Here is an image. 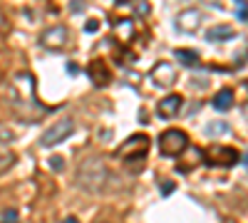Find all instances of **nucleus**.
Returning a JSON list of instances; mask_svg holds the SVG:
<instances>
[{"instance_id":"obj_19","label":"nucleus","mask_w":248,"mask_h":223,"mask_svg":"<svg viewBox=\"0 0 248 223\" xmlns=\"http://www.w3.org/2000/svg\"><path fill=\"white\" fill-rule=\"evenodd\" d=\"M236 15H238V20H241V23H246V3H243V0L238 3V10H236Z\"/></svg>"},{"instance_id":"obj_20","label":"nucleus","mask_w":248,"mask_h":223,"mask_svg":"<svg viewBox=\"0 0 248 223\" xmlns=\"http://www.w3.org/2000/svg\"><path fill=\"white\" fill-rule=\"evenodd\" d=\"M171 191H174V184H171V181H164V186H161V193H164V196H169Z\"/></svg>"},{"instance_id":"obj_22","label":"nucleus","mask_w":248,"mask_h":223,"mask_svg":"<svg viewBox=\"0 0 248 223\" xmlns=\"http://www.w3.org/2000/svg\"><path fill=\"white\" fill-rule=\"evenodd\" d=\"M97 28H99V23H97V20H87V25H85V30H87V32H94Z\"/></svg>"},{"instance_id":"obj_3","label":"nucleus","mask_w":248,"mask_h":223,"mask_svg":"<svg viewBox=\"0 0 248 223\" xmlns=\"http://www.w3.org/2000/svg\"><path fill=\"white\" fill-rule=\"evenodd\" d=\"M147 151H149V136L147 134H134V136H129L127 141L119 144L117 156L124 159V164L137 174L139 169H144V156H147Z\"/></svg>"},{"instance_id":"obj_6","label":"nucleus","mask_w":248,"mask_h":223,"mask_svg":"<svg viewBox=\"0 0 248 223\" xmlns=\"http://www.w3.org/2000/svg\"><path fill=\"white\" fill-rule=\"evenodd\" d=\"M201 156L206 159L209 166H233L238 164V151L231 147H223V144H211L206 151H201Z\"/></svg>"},{"instance_id":"obj_12","label":"nucleus","mask_w":248,"mask_h":223,"mask_svg":"<svg viewBox=\"0 0 248 223\" xmlns=\"http://www.w3.org/2000/svg\"><path fill=\"white\" fill-rule=\"evenodd\" d=\"M233 102H236L233 89L223 87V89H218V92H216V97H214V109H218V112H229V109L233 107Z\"/></svg>"},{"instance_id":"obj_7","label":"nucleus","mask_w":248,"mask_h":223,"mask_svg":"<svg viewBox=\"0 0 248 223\" xmlns=\"http://www.w3.org/2000/svg\"><path fill=\"white\" fill-rule=\"evenodd\" d=\"M67 43H70L67 25H52V28L43 30V35H40V45L45 50H65Z\"/></svg>"},{"instance_id":"obj_9","label":"nucleus","mask_w":248,"mask_h":223,"mask_svg":"<svg viewBox=\"0 0 248 223\" xmlns=\"http://www.w3.org/2000/svg\"><path fill=\"white\" fill-rule=\"evenodd\" d=\"M87 74H90V79L97 87H107L112 82V70L107 67L105 59H92L90 67H87Z\"/></svg>"},{"instance_id":"obj_17","label":"nucleus","mask_w":248,"mask_h":223,"mask_svg":"<svg viewBox=\"0 0 248 223\" xmlns=\"http://www.w3.org/2000/svg\"><path fill=\"white\" fill-rule=\"evenodd\" d=\"M0 223H20V213L15 208H8L0 213Z\"/></svg>"},{"instance_id":"obj_13","label":"nucleus","mask_w":248,"mask_h":223,"mask_svg":"<svg viewBox=\"0 0 248 223\" xmlns=\"http://www.w3.org/2000/svg\"><path fill=\"white\" fill-rule=\"evenodd\" d=\"M229 37H233V30L231 28H226V25H218V28H211L209 32H206V40L209 43H221V40H229Z\"/></svg>"},{"instance_id":"obj_16","label":"nucleus","mask_w":248,"mask_h":223,"mask_svg":"<svg viewBox=\"0 0 248 223\" xmlns=\"http://www.w3.org/2000/svg\"><path fill=\"white\" fill-rule=\"evenodd\" d=\"M124 30V40H129L132 32H134V25H132V20H117V32Z\"/></svg>"},{"instance_id":"obj_14","label":"nucleus","mask_w":248,"mask_h":223,"mask_svg":"<svg viewBox=\"0 0 248 223\" xmlns=\"http://www.w3.org/2000/svg\"><path fill=\"white\" fill-rule=\"evenodd\" d=\"M174 57L179 59L184 67H194V65H199V55H196L194 50H176Z\"/></svg>"},{"instance_id":"obj_21","label":"nucleus","mask_w":248,"mask_h":223,"mask_svg":"<svg viewBox=\"0 0 248 223\" xmlns=\"http://www.w3.org/2000/svg\"><path fill=\"white\" fill-rule=\"evenodd\" d=\"M3 30H8V15L0 10V32H3Z\"/></svg>"},{"instance_id":"obj_18","label":"nucleus","mask_w":248,"mask_h":223,"mask_svg":"<svg viewBox=\"0 0 248 223\" xmlns=\"http://www.w3.org/2000/svg\"><path fill=\"white\" fill-rule=\"evenodd\" d=\"M50 166H52L55 171H57V169L62 171V169H65V159H62V156H52V159H50Z\"/></svg>"},{"instance_id":"obj_23","label":"nucleus","mask_w":248,"mask_h":223,"mask_svg":"<svg viewBox=\"0 0 248 223\" xmlns=\"http://www.w3.org/2000/svg\"><path fill=\"white\" fill-rule=\"evenodd\" d=\"M216 132H229V127H226V124H218V127H209V134H216Z\"/></svg>"},{"instance_id":"obj_11","label":"nucleus","mask_w":248,"mask_h":223,"mask_svg":"<svg viewBox=\"0 0 248 223\" xmlns=\"http://www.w3.org/2000/svg\"><path fill=\"white\" fill-rule=\"evenodd\" d=\"M199 20H201V13L199 10H181L179 17H176V28L181 32H194L199 28Z\"/></svg>"},{"instance_id":"obj_15","label":"nucleus","mask_w":248,"mask_h":223,"mask_svg":"<svg viewBox=\"0 0 248 223\" xmlns=\"http://www.w3.org/2000/svg\"><path fill=\"white\" fill-rule=\"evenodd\" d=\"M15 161H17V156H15L10 149H0V174L10 171V169L15 166Z\"/></svg>"},{"instance_id":"obj_5","label":"nucleus","mask_w":248,"mask_h":223,"mask_svg":"<svg viewBox=\"0 0 248 223\" xmlns=\"http://www.w3.org/2000/svg\"><path fill=\"white\" fill-rule=\"evenodd\" d=\"M72 132H75V119H72V117L60 119V121H55L47 132H43V136H40V147L50 149V147H55V144H62V141H65Z\"/></svg>"},{"instance_id":"obj_25","label":"nucleus","mask_w":248,"mask_h":223,"mask_svg":"<svg viewBox=\"0 0 248 223\" xmlns=\"http://www.w3.org/2000/svg\"><path fill=\"white\" fill-rule=\"evenodd\" d=\"M94 223H107V221H94Z\"/></svg>"},{"instance_id":"obj_1","label":"nucleus","mask_w":248,"mask_h":223,"mask_svg":"<svg viewBox=\"0 0 248 223\" xmlns=\"http://www.w3.org/2000/svg\"><path fill=\"white\" fill-rule=\"evenodd\" d=\"M10 104H13V112L20 117V121H25V124H37L40 117L47 114V109L40 104V99L35 94V77L30 72H17L13 77Z\"/></svg>"},{"instance_id":"obj_2","label":"nucleus","mask_w":248,"mask_h":223,"mask_svg":"<svg viewBox=\"0 0 248 223\" xmlns=\"http://www.w3.org/2000/svg\"><path fill=\"white\" fill-rule=\"evenodd\" d=\"M75 181L82 191L87 193H99L105 191L107 181H109V169H107V161L102 156H87L79 161L77 166V174H75Z\"/></svg>"},{"instance_id":"obj_24","label":"nucleus","mask_w":248,"mask_h":223,"mask_svg":"<svg viewBox=\"0 0 248 223\" xmlns=\"http://www.w3.org/2000/svg\"><path fill=\"white\" fill-rule=\"evenodd\" d=\"M65 223H79V221H77V218H72V216H70V218H65Z\"/></svg>"},{"instance_id":"obj_8","label":"nucleus","mask_w":248,"mask_h":223,"mask_svg":"<svg viewBox=\"0 0 248 223\" xmlns=\"http://www.w3.org/2000/svg\"><path fill=\"white\" fill-rule=\"evenodd\" d=\"M181 109H184V97L176 94V92H171V94H167L164 99H159V104H156V114L164 117V119H174V117H179Z\"/></svg>"},{"instance_id":"obj_10","label":"nucleus","mask_w":248,"mask_h":223,"mask_svg":"<svg viewBox=\"0 0 248 223\" xmlns=\"http://www.w3.org/2000/svg\"><path fill=\"white\" fill-rule=\"evenodd\" d=\"M152 79H154V85H159V87H171L176 82V67L171 62H159L152 70Z\"/></svg>"},{"instance_id":"obj_4","label":"nucleus","mask_w":248,"mask_h":223,"mask_svg":"<svg viewBox=\"0 0 248 223\" xmlns=\"http://www.w3.org/2000/svg\"><path fill=\"white\" fill-rule=\"evenodd\" d=\"M189 149V134L181 129H167L159 136V151L164 156H181Z\"/></svg>"}]
</instances>
